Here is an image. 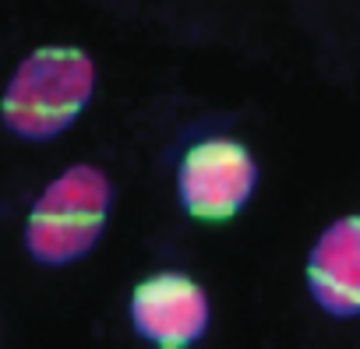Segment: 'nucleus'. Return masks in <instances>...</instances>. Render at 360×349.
Masks as SVG:
<instances>
[{"instance_id":"5","label":"nucleus","mask_w":360,"mask_h":349,"mask_svg":"<svg viewBox=\"0 0 360 349\" xmlns=\"http://www.w3.org/2000/svg\"><path fill=\"white\" fill-rule=\"evenodd\" d=\"M307 293L328 317H360V212L328 223L307 251Z\"/></svg>"},{"instance_id":"4","label":"nucleus","mask_w":360,"mask_h":349,"mask_svg":"<svg viewBox=\"0 0 360 349\" xmlns=\"http://www.w3.org/2000/svg\"><path fill=\"white\" fill-rule=\"evenodd\" d=\"M127 314L131 328L145 342L159 349H184L209 331L212 307L188 272H155L134 286Z\"/></svg>"},{"instance_id":"2","label":"nucleus","mask_w":360,"mask_h":349,"mask_svg":"<svg viewBox=\"0 0 360 349\" xmlns=\"http://www.w3.org/2000/svg\"><path fill=\"white\" fill-rule=\"evenodd\" d=\"M113 184L92 162H75L43 187L25 219V251L36 265L64 268L82 261L103 237Z\"/></svg>"},{"instance_id":"3","label":"nucleus","mask_w":360,"mask_h":349,"mask_svg":"<svg viewBox=\"0 0 360 349\" xmlns=\"http://www.w3.org/2000/svg\"><path fill=\"white\" fill-rule=\"evenodd\" d=\"M258 187V162L233 138H205L176 166V198L198 223H226L244 212Z\"/></svg>"},{"instance_id":"1","label":"nucleus","mask_w":360,"mask_h":349,"mask_svg":"<svg viewBox=\"0 0 360 349\" xmlns=\"http://www.w3.org/2000/svg\"><path fill=\"white\" fill-rule=\"evenodd\" d=\"M96 92V60L82 46L32 50L0 96V124L15 138L50 141L64 134Z\"/></svg>"}]
</instances>
